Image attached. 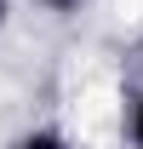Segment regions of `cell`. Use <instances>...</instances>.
I'll list each match as a JSON object with an SVG mask.
<instances>
[{
    "label": "cell",
    "instance_id": "obj_1",
    "mask_svg": "<svg viewBox=\"0 0 143 149\" xmlns=\"http://www.w3.org/2000/svg\"><path fill=\"white\" fill-rule=\"evenodd\" d=\"M23 149H69V143H57V138H46V132H40V138H23Z\"/></svg>",
    "mask_w": 143,
    "mask_h": 149
},
{
    "label": "cell",
    "instance_id": "obj_2",
    "mask_svg": "<svg viewBox=\"0 0 143 149\" xmlns=\"http://www.w3.org/2000/svg\"><path fill=\"white\" fill-rule=\"evenodd\" d=\"M137 143H143V103H137Z\"/></svg>",
    "mask_w": 143,
    "mask_h": 149
},
{
    "label": "cell",
    "instance_id": "obj_3",
    "mask_svg": "<svg viewBox=\"0 0 143 149\" xmlns=\"http://www.w3.org/2000/svg\"><path fill=\"white\" fill-rule=\"evenodd\" d=\"M52 6H74V0H52Z\"/></svg>",
    "mask_w": 143,
    "mask_h": 149
}]
</instances>
